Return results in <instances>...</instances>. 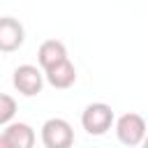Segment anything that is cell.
<instances>
[{
  "mask_svg": "<svg viewBox=\"0 0 148 148\" xmlns=\"http://www.w3.org/2000/svg\"><path fill=\"white\" fill-rule=\"evenodd\" d=\"M81 125H83V130H86L88 134H92V136L106 134V132L111 130V125H113V111H111V106L104 104V102H92V104H88V106L83 109V113H81Z\"/></svg>",
  "mask_w": 148,
  "mask_h": 148,
  "instance_id": "1",
  "label": "cell"
},
{
  "mask_svg": "<svg viewBox=\"0 0 148 148\" xmlns=\"http://www.w3.org/2000/svg\"><path fill=\"white\" fill-rule=\"evenodd\" d=\"M116 136H118L120 143H125L130 148L139 146L143 141V136H146V120H143V116H139L134 111L123 113L116 120Z\"/></svg>",
  "mask_w": 148,
  "mask_h": 148,
  "instance_id": "2",
  "label": "cell"
},
{
  "mask_svg": "<svg viewBox=\"0 0 148 148\" xmlns=\"http://www.w3.org/2000/svg\"><path fill=\"white\" fill-rule=\"evenodd\" d=\"M42 143L46 148H72L74 130L65 118H49L42 125Z\"/></svg>",
  "mask_w": 148,
  "mask_h": 148,
  "instance_id": "3",
  "label": "cell"
},
{
  "mask_svg": "<svg viewBox=\"0 0 148 148\" xmlns=\"http://www.w3.org/2000/svg\"><path fill=\"white\" fill-rule=\"evenodd\" d=\"M12 83H14V88H16L21 95L32 97V95L42 92V86H44V74H42V69H37L35 65H18V67L14 69Z\"/></svg>",
  "mask_w": 148,
  "mask_h": 148,
  "instance_id": "4",
  "label": "cell"
},
{
  "mask_svg": "<svg viewBox=\"0 0 148 148\" xmlns=\"http://www.w3.org/2000/svg\"><path fill=\"white\" fill-rule=\"evenodd\" d=\"M25 39V30L18 18L14 16H0V51L12 53L16 51Z\"/></svg>",
  "mask_w": 148,
  "mask_h": 148,
  "instance_id": "5",
  "label": "cell"
},
{
  "mask_svg": "<svg viewBox=\"0 0 148 148\" xmlns=\"http://www.w3.org/2000/svg\"><path fill=\"white\" fill-rule=\"evenodd\" d=\"M2 139L9 148H32L35 146V130L28 123H7Z\"/></svg>",
  "mask_w": 148,
  "mask_h": 148,
  "instance_id": "6",
  "label": "cell"
},
{
  "mask_svg": "<svg viewBox=\"0 0 148 148\" xmlns=\"http://www.w3.org/2000/svg\"><path fill=\"white\" fill-rule=\"evenodd\" d=\"M44 76H46V81H49L53 88H60V90H62V88L74 86V81H76V69H74V65L69 62V58H65V60L51 65L49 69H44Z\"/></svg>",
  "mask_w": 148,
  "mask_h": 148,
  "instance_id": "7",
  "label": "cell"
},
{
  "mask_svg": "<svg viewBox=\"0 0 148 148\" xmlns=\"http://www.w3.org/2000/svg\"><path fill=\"white\" fill-rule=\"evenodd\" d=\"M65 58H67V49L60 39H46V42H42V46L37 51V60H39L42 69H49L51 65H56Z\"/></svg>",
  "mask_w": 148,
  "mask_h": 148,
  "instance_id": "8",
  "label": "cell"
},
{
  "mask_svg": "<svg viewBox=\"0 0 148 148\" xmlns=\"http://www.w3.org/2000/svg\"><path fill=\"white\" fill-rule=\"evenodd\" d=\"M16 116V99L12 95L0 92V125L12 123V118Z\"/></svg>",
  "mask_w": 148,
  "mask_h": 148,
  "instance_id": "9",
  "label": "cell"
},
{
  "mask_svg": "<svg viewBox=\"0 0 148 148\" xmlns=\"http://www.w3.org/2000/svg\"><path fill=\"white\" fill-rule=\"evenodd\" d=\"M0 148H9V146H7V141L2 139V134H0Z\"/></svg>",
  "mask_w": 148,
  "mask_h": 148,
  "instance_id": "10",
  "label": "cell"
}]
</instances>
